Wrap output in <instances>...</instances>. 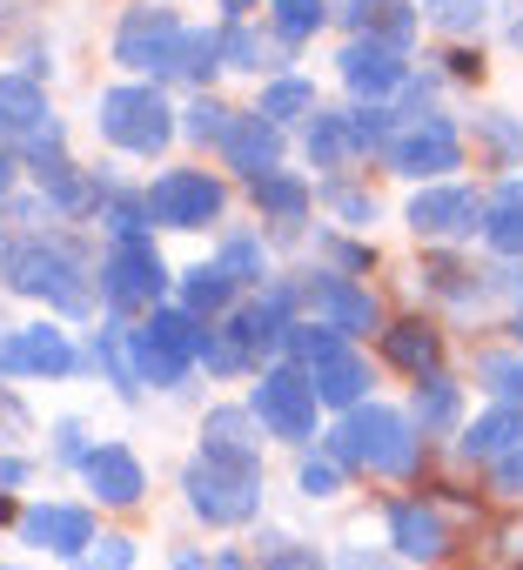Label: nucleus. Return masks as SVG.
<instances>
[{"label":"nucleus","mask_w":523,"mask_h":570,"mask_svg":"<svg viewBox=\"0 0 523 570\" xmlns=\"http://www.w3.org/2000/svg\"><path fill=\"white\" fill-rule=\"evenodd\" d=\"M0 282L28 303H48L61 316H95V268L81 248L55 242V235H21L0 248Z\"/></svg>","instance_id":"nucleus-1"},{"label":"nucleus","mask_w":523,"mask_h":570,"mask_svg":"<svg viewBox=\"0 0 523 570\" xmlns=\"http://www.w3.org/2000/svg\"><path fill=\"white\" fill-rule=\"evenodd\" d=\"M416 450H423L416 423H409L403 410H383V403L349 410V416L323 436V456H329L336 470H376V476H409V470H416Z\"/></svg>","instance_id":"nucleus-2"},{"label":"nucleus","mask_w":523,"mask_h":570,"mask_svg":"<svg viewBox=\"0 0 523 570\" xmlns=\"http://www.w3.org/2000/svg\"><path fill=\"white\" fill-rule=\"evenodd\" d=\"M128 363L141 390H181L188 370L201 363V323L181 309H155L128 330Z\"/></svg>","instance_id":"nucleus-3"},{"label":"nucleus","mask_w":523,"mask_h":570,"mask_svg":"<svg viewBox=\"0 0 523 570\" xmlns=\"http://www.w3.org/2000/svg\"><path fill=\"white\" fill-rule=\"evenodd\" d=\"M95 128H101V141L121 148V155H161L168 135H175V108H168L161 88H148V81H121V88H101V101H95Z\"/></svg>","instance_id":"nucleus-4"},{"label":"nucleus","mask_w":523,"mask_h":570,"mask_svg":"<svg viewBox=\"0 0 523 570\" xmlns=\"http://www.w3.org/2000/svg\"><path fill=\"white\" fill-rule=\"evenodd\" d=\"M101 303L115 309V316H155L161 309V296H168V262H161V248L141 235V242H108V255H101Z\"/></svg>","instance_id":"nucleus-5"},{"label":"nucleus","mask_w":523,"mask_h":570,"mask_svg":"<svg viewBox=\"0 0 523 570\" xmlns=\"http://www.w3.org/2000/svg\"><path fill=\"white\" fill-rule=\"evenodd\" d=\"M181 497H188V510H195L201 523H215V530H241V523L262 517V476H255V470L208 463V456H195V463L181 470Z\"/></svg>","instance_id":"nucleus-6"},{"label":"nucleus","mask_w":523,"mask_h":570,"mask_svg":"<svg viewBox=\"0 0 523 570\" xmlns=\"http://www.w3.org/2000/svg\"><path fill=\"white\" fill-rule=\"evenodd\" d=\"M383 161L409 181H443L450 168H463V141H456L450 115L416 108V115H396V135L383 141Z\"/></svg>","instance_id":"nucleus-7"},{"label":"nucleus","mask_w":523,"mask_h":570,"mask_svg":"<svg viewBox=\"0 0 523 570\" xmlns=\"http://www.w3.org/2000/svg\"><path fill=\"white\" fill-rule=\"evenodd\" d=\"M248 410H255V423L269 430V436H283V443H309L316 436V390H309V376L296 370V363H269V370H255V396H248Z\"/></svg>","instance_id":"nucleus-8"},{"label":"nucleus","mask_w":523,"mask_h":570,"mask_svg":"<svg viewBox=\"0 0 523 570\" xmlns=\"http://www.w3.org/2000/svg\"><path fill=\"white\" fill-rule=\"evenodd\" d=\"M181 35H188V21L168 8V0H135V8L121 14V28H115V61L135 68V75H155V88H161Z\"/></svg>","instance_id":"nucleus-9"},{"label":"nucleus","mask_w":523,"mask_h":570,"mask_svg":"<svg viewBox=\"0 0 523 570\" xmlns=\"http://www.w3.org/2000/svg\"><path fill=\"white\" fill-rule=\"evenodd\" d=\"M396 135V115L389 108H343V115H309V161L316 168H349L363 155H383V141Z\"/></svg>","instance_id":"nucleus-10"},{"label":"nucleus","mask_w":523,"mask_h":570,"mask_svg":"<svg viewBox=\"0 0 523 570\" xmlns=\"http://www.w3.org/2000/svg\"><path fill=\"white\" fill-rule=\"evenodd\" d=\"M0 148H21L28 161H48L61 155V121L48 108V88L28 81V75H0Z\"/></svg>","instance_id":"nucleus-11"},{"label":"nucleus","mask_w":523,"mask_h":570,"mask_svg":"<svg viewBox=\"0 0 523 570\" xmlns=\"http://www.w3.org/2000/svg\"><path fill=\"white\" fill-rule=\"evenodd\" d=\"M296 303L309 309L303 323H323V330H336L343 343H349V336H369V330L383 323V309H376V296L363 289V282L329 275V268H316L309 282H296Z\"/></svg>","instance_id":"nucleus-12"},{"label":"nucleus","mask_w":523,"mask_h":570,"mask_svg":"<svg viewBox=\"0 0 523 570\" xmlns=\"http://www.w3.org/2000/svg\"><path fill=\"white\" fill-rule=\"evenodd\" d=\"M141 202H148V222H161V228H208L221 215L228 188L201 168H168L141 188Z\"/></svg>","instance_id":"nucleus-13"},{"label":"nucleus","mask_w":523,"mask_h":570,"mask_svg":"<svg viewBox=\"0 0 523 570\" xmlns=\"http://www.w3.org/2000/svg\"><path fill=\"white\" fill-rule=\"evenodd\" d=\"M403 222L423 242H463V235H483V195L463 188V181H430V188L409 195Z\"/></svg>","instance_id":"nucleus-14"},{"label":"nucleus","mask_w":523,"mask_h":570,"mask_svg":"<svg viewBox=\"0 0 523 570\" xmlns=\"http://www.w3.org/2000/svg\"><path fill=\"white\" fill-rule=\"evenodd\" d=\"M0 370H8V376H48V383H61V376L81 370V356H75L68 330H55V323H21V330L0 336Z\"/></svg>","instance_id":"nucleus-15"},{"label":"nucleus","mask_w":523,"mask_h":570,"mask_svg":"<svg viewBox=\"0 0 523 570\" xmlns=\"http://www.w3.org/2000/svg\"><path fill=\"white\" fill-rule=\"evenodd\" d=\"M14 530L28 550H48V557H88V543H95V517L81 503H28L14 517Z\"/></svg>","instance_id":"nucleus-16"},{"label":"nucleus","mask_w":523,"mask_h":570,"mask_svg":"<svg viewBox=\"0 0 523 570\" xmlns=\"http://www.w3.org/2000/svg\"><path fill=\"white\" fill-rule=\"evenodd\" d=\"M201 456L262 476V423H255V410H241V403L208 410V416H201Z\"/></svg>","instance_id":"nucleus-17"},{"label":"nucleus","mask_w":523,"mask_h":570,"mask_svg":"<svg viewBox=\"0 0 523 570\" xmlns=\"http://www.w3.org/2000/svg\"><path fill=\"white\" fill-rule=\"evenodd\" d=\"M343 81H349L356 101L383 108V101L409 81V55H403V48H383V41H349V48H343Z\"/></svg>","instance_id":"nucleus-18"},{"label":"nucleus","mask_w":523,"mask_h":570,"mask_svg":"<svg viewBox=\"0 0 523 570\" xmlns=\"http://www.w3.org/2000/svg\"><path fill=\"white\" fill-rule=\"evenodd\" d=\"M81 476H88L95 503H108V510H135L141 490H148V470H141V456L128 443H95L88 463H81Z\"/></svg>","instance_id":"nucleus-19"},{"label":"nucleus","mask_w":523,"mask_h":570,"mask_svg":"<svg viewBox=\"0 0 523 570\" xmlns=\"http://www.w3.org/2000/svg\"><path fill=\"white\" fill-rule=\"evenodd\" d=\"M34 168V195L55 208V215H68V222H81V215H95L101 208V181L88 175V168H75L68 155H48V161H28Z\"/></svg>","instance_id":"nucleus-20"},{"label":"nucleus","mask_w":523,"mask_h":570,"mask_svg":"<svg viewBox=\"0 0 523 570\" xmlns=\"http://www.w3.org/2000/svg\"><path fill=\"white\" fill-rule=\"evenodd\" d=\"M221 161H228L235 175H248V181L276 175V168H283V128H276V121H262L255 108L235 115V128H228V141H221Z\"/></svg>","instance_id":"nucleus-21"},{"label":"nucleus","mask_w":523,"mask_h":570,"mask_svg":"<svg viewBox=\"0 0 523 570\" xmlns=\"http://www.w3.org/2000/svg\"><path fill=\"white\" fill-rule=\"evenodd\" d=\"M389 543L409 563H436L450 550V523L436 503H389Z\"/></svg>","instance_id":"nucleus-22"},{"label":"nucleus","mask_w":523,"mask_h":570,"mask_svg":"<svg viewBox=\"0 0 523 570\" xmlns=\"http://www.w3.org/2000/svg\"><path fill=\"white\" fill-rule=\"evenodd\" d=\"M510 450H523V403H496L476 423H463V436H456V456L463 463H496Z\"/></svg>","instance_id":"nucleus-23"},{"label":"nucleus","mask_w":523,"mask_h":570,"mask_svg":"<svg viewBox=\"0 0 523 570\" xmlns=\"http://www.w3.org/2000/svg\"><path fill=\"white\" fill-rule=\"evenodd\" d=\"M303 376H309L316 403H329V410H343V416H349V410H363V403H369V383H376V376H369V363H363L356 350H336L329 363H316V370H303Z\"/></svg>","instance_id":"nucleus-24"},{"label":"nucleus","mask_w":523,"mask_h":570,"mask_svg":"<svg viewBox=\"0 0 523 570\" xmlns=\"http://www.w3.org/2000/svg\"><path fill=\"white\" fill-rule=\"evenodd\" d=\"M363 41H383V48H403L409 55V41H416V8L409 0H343L336 8Z\"/></svg>","instance_id":"nucleus-25"},{"label":"nucleus","mask_w":523,"mask_h":570,"mask_svg":"<svg viewBox=\"0 0 523 570\" xmlns=\"http://www.w3.org/2000/svg\"><path fill=\"white\" fill-rule=\"evenodd\" d=\"M248 188H255L262 222H283V228H303V222H309V208H316V188H309L303 175H289V168L262 175V181H248Z\"/></svg>","instance_id":"nucleus-26"},{"label":"nucleus","mask_w":523,"mask_h":570,"mask_svg":"<svg viewBox=\"0 0 523 570\" xmlns=\"http://www.w3.org/2000/svg\"><path fill=\"white\" fill-rule=\"evenodd\" d=\"M215 48H221V68H235V75H276L283 68V41L276 35H255L248 21H228L215 35Z\"/></svg>","instance_id":"nucleus-27"},{"label":"nucleus","mask_w":523,"mask_h":570,"mask_svg":"<svg viewBox=\"0 0 523 570\" xmlns=\"http://www.w3.org/2000/svg\"><path fill=\"white\" fill-rule=\"evenodd\" d=\"M383 356L423 383V376H436L443 343H436V330H430V323H416V316H409V323H389V330H383Z\"/></svg>","instance_id":"nucleus-28"},{"label":"nucleus","mask_w":523,"mask_h":570,"mask_svg":"<svg viewBox=\"0 0 523 570\" xmlns=\"http://www.w3.org/2000/svg\"><path fill=\"white\" fill-rule=\"evenodd\" d=\"M235 282L215 268V262H201V268H188L181 275V316H195V323H221L228 309H235Z\"/></svg>","instance_id":"nucleus-29"},{"label":"nucleus","mask_w":523,"mask_h":570,"mask_svg":"<svg viewBox=\"0 0 523 570\" xmlns=\"http://www.w3.org/2000/svg\"><path fill=\"white\" fill-rule=\"evenodd\" d=\"M483 242L496 255H523V175H510L490 202H483Z\"/></svg>","instance_id":"nucleus-30"},{"label":"nucleus","mask_w":523,"mask_h":570,"mask_svg":"<svg viewBox=\"0 0 523 570\" xmlns=\"http://www.w3.org/2000/svg\"><path fill=\"white\" fill-rule=\"evenodd\" d=\"M456 416H463V390L436 370V376H423L416 383V396H409V423L430 436V430H456Z\"/></svg>","instance_id":"nucleus-31"},{"label":"nucleus","mask_w":523,"mask_h":570,"mask_svg":"<svg viewBox=\"0 0 523 570\" xmlns=\"http://www.w3.org/2000/svg\"><path fill=\"white\" fill-rule=\"evenodd\" d=\"M255 115H262V121H276V128H289V121L316 115V81H303V75H276L269 88H262Z\"/></svg>","instance_id":"nucleus-32"},{"label":"nucleus","mask_w":523,"mask_h":570,"mask_svg":"<svg viewBox=\"0 0 523 570\" xmlns=\"http://www.w3.org/2000/svg\"><path fill=\"white\" fill-rule=\"evenodd\" d=\"M323 21H329V0H269V35H276L283 48L316 41Z\"/></svg>","instance_id":"nucleus-33"},{"label":"nucleus","mask_w":523,"mask_h":570,"mask_svg":"<svg viewBox=\"0 0 523 570\" xmlns=\"http://www.w3.org/2000/svg\"><path fill=\"white\" fill-rule=\"evenodd\" d=\"M95 370H108V383H115V396H141V383H135V363H128V323L115 316V323H101V336H95Z\"/></svg>","instance_id":"nucleus-34"},{"label":"nucleus","mask_w":523,"mask_h":570,"mask_svg":"<svg viewBox=\"0 0 523 570\" xmlns=\"http://www.w3.org/2000/svg\"><path fill=\"white\" fill-rule=\"evenodd\" d=\"M255 570H329L323 563V550L316 543H303V537H289V530H269L255 543V557H248Z\"/></svg>","instance_id":"nucleus-35"},{"label":"nucleus","mask_w":523,"mask_h":570,"mask_svg":"<svg viewBox=\"0 0 523 570\" xmlns=\"http://www.w3.org/2000/svg\"><path fill=\"white\" fill-rule=\"evenodd\" d=\"M215 68H221V48H215V35H208V28H188V35H181V48H175V61H168V81H188V88H201Z\"/></svg>","instance_id":"nucleus-36"},{"label":"nucleus","mask_w":523,"mask_h":570,"mask_svg":"<svg viewBox=\"0 0 523 570\" xmlns=\"http://www.w3.org/2000/svg\"><path fill=\"white\" fill-rule=\"evenodd\" d=\"M476 383L496 403H523V350H483L476 356Z\"/></svg>","instance_id":"nucleus-37"},{"label":"nucleus","mask_w":523,"mask_h":570,"mask_svg":"<svg viewBox=\"0 0 523 570\" xmlns=\"http://www.w3.org/2000/svg\"><path fill=\"white\" fill-rule=\"evenodd\" d=\"M175 128H181L188 141H215V148H221V141H228V128H235V108H228V101H215V95H195V101L181 108V121H175Z\"/></svg>","instance_id":"nucleus-38"},{"label":"nucleus","mask_w":523,"mask_h":570,"mask_svg":"<svg viewBox=\"0 0 523 570\" xmlns=\"http://www.w3.org/2000/svg\"><path fill=\"white\" fill-rule=\"evenodd\" d=\"M95 215H101V228H108L115 242H141V235H148V202L128 195V188H108Z\"/></svg>","instance_id":"nucleus-39"},{"label":"nucleus","mask_w":523,"mask_h":570,"mask_svg":"<svg viewBox=\"0 0 523 570\" xmlns=\"http://www.w3.org/2000/svg\"><path fill=\"white\" fill-rule=\"evenodd\" d=\"M215 268L235 282V289H262V282H269V255H262V242H248V235H235V242L215 255Z\"/></svg>","instance_id":"nucleus-40"},{"label":"nucleus","mask_w":523,"mask_h":570,"mask_svg":"<svg viewBox=\"0 0 523 570\" xmlns=\"http://www.w3.org/2000/svg\"><path fill=\"white\" fill-rule=\"evenodd\" d=\"M476 141H483L503 168L523 161V128H516V115H503V108H483V115H476Z\"/></svg>","instance_id":"nucleus-41"},{"label":"nucleus","mask_w":523,"mask_h":570,"mask_svg":"<svg viewBox=\"0 0 523 570\" xmlns=\"http://www.w3.org/2000/svg\"><path fill=\"white\" fill-rule=\"evenodd\" d=\"M316 202H323L329 215H343L349 228H369V222H376V195H369V188H343V181H329V188H316Z\"/></svg>","instance_id":"nucleus-42"},{"label":"nucleus","mask_w":523,"mask_h":570,"mask_svg":"<svg viewBox=\"0 0 523 570\" xmlns=\"http://www.w3.org/2000/svg\"><path fill=\"white\" fill-rule=\"evenodd\" d=\"M296 490H303L309 503H329V497L343 490V470H336L329 456H303V463H296Z\"/></svg>","instance_id":"nucleus-43"},{"label":"nucleus","mask_w":523,"mask_h":570,"mask_svg":"<svg viewBox=\"0 0 523 570\" xmlns=\"http://www.w3.org/2000/svg\"><path fill=\"white\" fill-rule=\"evenodd\" d=\"M81 563H88V570H128V563H135V543H128L121 530H108V537H95V543H88V557H81Z\"/></svg>","instance_id":"nucleus-44"},{"label":"nucleus","mask_w":523,"mask_h":570,"mask_svg":"<svg viewBox=\"0 0 523 570\" xmlns=\"http://www.w3.org/2000/svg\"><path fill=\"white\" fill-rule=\"evenodd\" d=\"M88 450H95V443H88V423H81V416H61V423H55V456H61V463H88Z\"/></svg>","instance_id":"nucleus-45"},{"label":"nucleus","mask_w":523,"mask_h":570,"mask_svg":"<svg viewBox=\"0 0 523 570\" xmlns=\"http://www.w3.org/2000/svg\"><path fill=\"white\" fill-rule=\"evenodd\" d=\"M430 21L450 35H470V28H483V0H443V8H430Z\"/></svg>","instance_id":"nucleus-46"},{"label":"nucleus","mask_w":523,"mask_h":570,"mask_svg":"<svg viewBox=\"0 0 523 570\" xmlns=\"http://www.w3.org/2000/svg\"><path fill=\"white\" fill-rule=\"evenodd\" d=\"M490 490H496L503 503H523V450H510V456L490 463Z\"/></svg>","instance_id":"nucleus-47"},{"label":"nucleus","mask_w":523,"mask_h":570,"mask_svg":"<svg viewBox=\"0 0 523 570\" xmlns=\"http://www.w3.org/2000/svg\"><path fill=\"white\" fill-rule=\"evenodd\" d=\"M41 21V0H0V41L8 35H28Z\"/></svg>","instance_id":"nucleus-48"},{"label":"nucleus","mask_w":523,"mask_h":570,"mask_svg":"<svg viewBox=\"0 0 523 570\" xmlns=\"http://www.w3.org/2000/svg\"><path fill=\"white\" fill-rule=\"evenodd\" d=\"M336 570H396L389 557H376V550H343L336 557Z\"/></svg>","instance_id":"nucleus-49"},{"label":"nucleus","mask_w":523,"mask_h":570,"mask_svg":"<svg viewBox=\"0 0 523 570\" xmlns=\"http://www.w3.org/2000/svg\"><path fill=\"white\" fill-rule=\"evenodd\" d=\"M28 476H34V463H28V456H0V490H21Z\"/></svg>","instance_id":"nucleus-50"},{"label":"nucleus","mask_w":523,"mask_h":570,"mask_svg":"<svg viewBox=\"0 0 523 570\" xmlns=\"http://www.w3.org/2000/svg\"><path fill=\"white\" fill-rule=\"evenodd\" d=\"M490 289H510V296H523V262H516V268H496V275H490Z\"/></svg>","instance_id":"nucleus-51"},{"label":"nucleus","mask_w":523,"mask_h":570,"mask_svg":"<svg viewBox=\"0 0 523 570\" xmlns=\"http://www.w3.org/2000/svg\"><path fill=\"white\" fill-rule=\"evenodd\" d=\"M208 570H255V563H248V557H235V550H215V557H208Z\"/></svg>","instance_id":"nucleus-52"},{"label":"nucleus","mask_w":523,"mask_h":570,"mask_svg":"<svg viewBox=\"0 0 523 570\" xmlns=\"http://www.w3.org/2000/svg\"><path fill=\"white\" fill-rule=\"evenodd\" d=\"M8 195H14V155L0 148V202H8Z\"/></svg>","instance_id":"nucleus-53"},{"label":"nucleus","mask_w":523,"mask_h":570,"mask_svg":"<svg viewBox=\"0 0 523 570\" xmlns=\"http://www.w3.org/2000/svg\"><path fill=\"white\" fill-rule=\"evenodd\" d=\"M175 570H208V557H201V550H181V557H175Z\"/></svg>","instance_id":"nucleus-54"},{"label":"nucleus","mask_w":523,"mask_h":570,"mask_svg":"<svg viewBox=\"0 0 523 570\" xmlns=\"http://www.w3.org/2000/svg\"><path fill=\"white\" fill-rule=\"evenodd\" d=\"M248 8H255V0H221V14H228V21H248Z\"/></svg>","instance_id":"nucleus-55"},{"label":"nucleus","mask_w":523,"mask_h":570,"mask_svg":"<svg viewBox=\"0 0 523 570\" xmlns=\"http://www.w3.org/2000/svg\"><path fill=\"white\" fill-rule=\"evenodd\" d=\"M510 48H523V14H516V21H510Z\"/></svg>","instance_id":"nucleus-56"},{"label":"nucleus","mask_w":523,"mask_h":570,"mask_svg":"<svg viewBox=\"0 0 523 570\" xmlns=\"http://www.w3.org/2000/svg\"><path fill=\"white\" fill-rule=\"evenodd\" d=\"M516 350H523V316H516Z\"/></svg>","instance_id":"nucleus-57"},{"label":"nucleus","mask_w":523,"mask_h":570,"mask_svg":"<svg viewBox=\"0 0 523 570\" xmlns=\"http://www.w3.org/2000/svg\"><path fill=\"white\" fill-rule=\"evenodd\" d=\"M430 8H443V0H430Z\"/></svg>","instance_id":"nucleus-58"},{"label":"nucleus","mask_w":523,"mask_h":570,"mask_svg":"<svg viewBox=\"0 0 523 570\" xmlns=\"http://www.w3.org/2000/svg\"><path fill=\"white\" fill-rule=\"evenodd\" d=\"M8 570H14V563H8Z\"/></svg>","instance_id":"nucleus-59"}]
</instances>
